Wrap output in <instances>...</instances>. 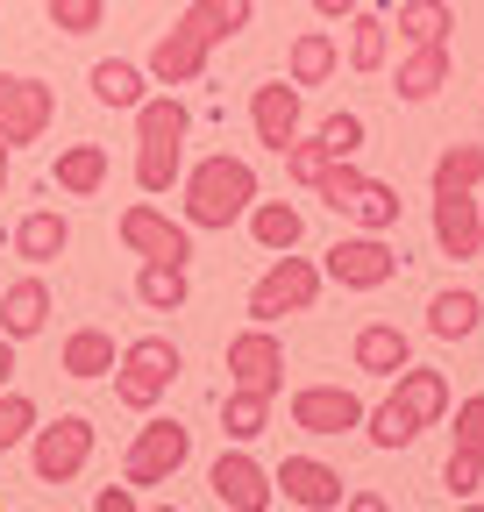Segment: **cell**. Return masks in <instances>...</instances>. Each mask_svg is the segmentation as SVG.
Segmentation results:
<instances>
[{
  "mask_svg": "<svg viewBox=\"0 0 484 512\" xmlns=\"http://www.w3.org/2000/svg\"><path fill=\"white\" fill-rule=\"evenodd\" d=\"M385 57H392V22L378 8H356L349 15V72H385Z\"/></svg>",
  "mask_w": 484,
  "mask_h": 512,
  "instance_id": "27",
  "label": "cell"
},
{
  "mask_svg": "<svg viewBox=\"0 0 484 512\" xmlns=\"http://www.w3.org/2000/svg\"><path fill=\"white\" fill-rule=\"evenodd\" d=\"M8 377H15V342L0 335V392H8Z\"/></svg>",
  "mask_w": 484,
  "mask_h": 512,
  "instance_id": "45",
  "label": "cell"
},
{
  "mask_svg": "<svg viewBox=\"0 0 484 512\" xmlns=\"http://www.w3.org/2000/svg\"><path fill=\"white\" fill-rule=\"evenodd\" d=\"M335 64H342V43L328 29H299L292 36V57H285V79L307 93V86H328L335 79Z\"/></svg>",
  "mask_w": 484,
  "mask_h": 512,
  "instance_id": "24",
  "label": "cell"
},
{
  "mask_svg": "<svg viewBox=\"0 0 484 512\" xmlns=\"http://www.w3.org/2000/svg\"><path fill=\"white\" fill-rule=\"evenodd\" d=\"M342 512H392V498H385V491H349Z\"/></svg>",
  "mask_w": 484,
  "mask_h": 512,
  "instance_id": "43",
  "label": "cell"
},
{
  "mask_svg": "<svg viewBox=\"0 0 484 512\" xmlns=\"http://www.w3.org/2000/svg\"><path fill=\"white\" fill-rule=\"evenodd\" d=\"M186 136H193V107L178 93H150L136 107V192H171L186 178Z\"/></svg>",
  "mask_w": 484,
  "mask_h": 512,
  "instance_id": "2",
  "label": "cell"
},
{
  "mask_svg": "<svg viewBox=\"0 0 484 512\" xmlns=\"http://www.w3.org/2000/svg\"><path fill=\"white\" fill-rule=\"evenodd\" d=\"M250 22H257V0H193V8L150 43V57H143L150 86H193V79H207V57L228 36H242Z\"/></svg>",
  "mask_w": 484,
  "mask_h": 512,
  "instance_id": "1",
  "label": "cell"
},
{
  "mask_svg": "<svg viewBox=\"0 0 484 512\" xmlns=\"http://www.w3.org/2000/svg\"><path fill=\"white\" fill-rule=\"evenodd\" d=\"M328 164H335V157H328V150H321L314 136H299V143L285 150V178H299V185H307V192L321 185V171H328Z\"/></svg>",
  "mask_w": 484,
  "mask_h": 512,
  "instance_id": "39",
  "label": "cell"
},
{
  "mask_svg": "<svg viewBox=\"0 0 484 512\" xmlns=\"http://www.w3.org/2000/svg\"><path fill=\"white\" fill-rule=\"evenodd\" d=\"M299 114H307V93H299L292 79H264V86L250 93V128H257V143H264L271 157H285V150L299 143Z\"/></svg>",
  "mask_w": 484,
  "mask_h": 512,
  "instance_id": "14",
  "label": "cell"
},
{
  "mask_svg": "<svg viewBox=\"0 0 484 512\" xmlns=\"http://www.w3.org/2000/svg\"><path fill=\"white\" fill-rule=\"evenodd\" d=\"M136 299H143L150 313H186V299H193L186 264H143V271H136Z\"/></svg>",
  "mask_w": 484,
  "mask_h": 512,
  "instance_id": "30",
  "label": "cell"
},
{
  "mask_svg": "<svg viewBox=\"0 0 484 512\" xmlns=\"http://www.w3.org/2000/svg\"><path fill=\"white\" fill-rule=\"evenodd\" d=\"M264 427H271V399H257V392H235V384H228V399H221V434L250 448Z\"/></svg>",
  "mask_w": 484,
  "mask_h": 512,
  "instance_id": "32",
  "label": "cell"
},
{
  "mask_svg": "<svg viewBox=\"0 0 484 512\" xmlns=\"http://www.w3.org/2000/svg\"><path fill=\"white\" fill-rule=\"evenodd\" d=\"M435 249L470 264L484 256V200L477 192H435Z\"/></svg>",
  "mask_w": 484,
  "mask_h": 512,
  "instance_id": "16",
  "label": "cell"
},
{
  "mask_svg": "<svg viewBox=\"0 0 484 512\" xmlns=\"http://www.w3.org/2000/svg\"><path fill=\"white\" fill-rule=\"evenodd\" d=\"M36 427H43V413H36L29 392H0V456H8V448H22Z\"/></svg>",
  "mask_w": 484,
  "mask_h": 512,
  "instance_id": "35",
  "label": "cell"
},
{
  "mask_svg": "<svg viewBox=\"0 0 484 512\" xmlns=\"http://www.w3.org/2000/svg\"><path fill=\"white\" fill-rule=\"evenodd\" d=\"M484 185V143H449L435 157V192H477Z\"/></svg>",
  "mask_w": 484,
  "mask_h": 512,
  "instance_id": "33",
  "label": "cell"
},
{
  "mask_svg": "<svg viewBox=\"0 0 484 512\" xmlns=\"http://www.w3.org/2000/svg\"><path fill=\"white\" fill-rule=\"evenodd\" d=\"M57 121V86L29 79V72H0V143L22 150V143H43Z\"/></svg>",
  "mask_w": 484,
  "mask_h": 512,
  "instance_id": "9",
  "label": "cell"
},
{
  "mask_svg": "<svg viewBox=\"0 0 484 512\" xmlns=\"http://www.w3.org/2000/svg\"><path fill=\"white\" fill-rule=\"evenodd\" d=\"M93 448H100V427L86 413H57L29 434V470H36V484H72L93 463Z\"/></svg>",
  "mask_w": 484,
  "mask_h": 512,
  "instance_id": "6",
  "label": "cell"
},
{
  "mask_svg": "<svg viewBox=\"0 0 484 512\" xmlns=\"http://www.w3.org/2000/svg\"><path fill=\"white\" fill-rule=\"evenodd\" d=\"M178 370H186V356H178L171 335H136L129 349H121V363H114V399L129 413H157V399L171 392Z\"/></svg>",
  "mask_w": 484,
  "mask_h": 512,
  "instance_id": "4",
  "label": "cell"
},
{
  "mask_svg": "<svg viewBox=\"0 0 484 512\" xmlns=\"http://www.w3.org/2000/svg\"><path fill=\"white\" fill-rule=\"evenodd\" d=\"M442 484H449L456 498H477V484H484V456H456V448H449V463H442Z\"/></svg>",
  "mask_w": 484,
  "mask_h": 512,
  "instance_id": "41",
  "label": "cell"
},
{
  "mask_svg": "<svg viewBox=\"0 0 484 512\" xmlns=\"http://www.w3.org/2000/svg\"><path fill=\"white\" fill-rule=\"evenodd\" d=\"M314 143H321L335 164H342V157H356V150H363V114H349V107H342V114H328V121L314 128Z\"/></svg>",
  "mask_w": 484,
  "mask_h": 512,
  "instance_id": "37",
  "label": "cell"
},
{
  "mask_svg": "<svg viewBox=\"0 0 484 512\" xmlns=\"http://www.w3.org/2000/svg\"><path fill=\"white\" fill-rule=\"evenodd\" d=\"M65 249H72V221L57 214V207H36V214H22V221H15V256H22L29 271L57 264Z\"/></svg>",
  "mask_w": 484,
  "mask_h": 512,
  "instance_id": "19",
  "label": "cell"
},
{
  "mask_svg": "<svg viewBox=\"0 0 484 512\" xmlns=\"http://www.w3.org/2000/svg\"><path fill=\"white\" fill-rule=\"evenodd\" d=\"M228 384L257 392V399H278L285 392V342L271 328H257V320L242 335H228Z\"/></svg>",
  "mask_w": 484,
  "mask_h": 512,
  "instance_id": "11",
  "label": "cell"
},
{
  "mask_svg": "<svg viewBox=\"0 0 484 512\" xmlns=\"http://www.w3.org/2000/svg\"><path fill=\"white\" fill-rule=\"evenodd\" d=\"M477 320H484V299L463 292V285H449V292L428 299V335H435V342H463V335H477Z\"/></svg>",
  "mask_w": 484,
  "mask_h": 512,
  "instance_id": "28",
  "label": "cell"
},
{
  "mask_svg": "<svg viewBox=\"0 0 484 512\" xmlns=\"http://www.w3.org/2000/svg\"><path fill=\"white\" fill-rule=\"evenodd\" d=\"M328 285H342V292H378V285H392L399 278V249L385 242V235H342L335 249H328Z\"/></svg>",
  "mask_w": 484,
  "mask_h": 512,
  "instance_id": "10",
  "label": "cell"
},
{
  "mask_svg": "<svg viewBox=\"0 0 484 512\" xmlns=\"http://www.w3.org/2000/svg\"><path fill=\"white\" fill-rule=\"evenodd\" d=\"M86 86H93L100 107H121V114H136V107L150 100V72H143V64H129V57H100L93 72H86Z\"/></svg>",
  "mask_w": 484,
  "mask_h": 512,
  "instance_id": "22",
  "label": "cell"
},
{
  "mask_svg": "<svg viewBox=\"0 0 484 512\" xmlns=\"http://www.w3.org/2000/svg\"><path fill=\"white\" fill-rule=\"evenodd\" d=\"M399 43L413 50V43H449V29H456V8L449 0H399Z\"/></svg>",
  "mask_w": 484,
  "mask_h": 512,
  "instance_id": "29",
  "label": "cell"
},
{
  "mask_svg": "<svg viewBox=\"0 0 484 512\" xmlns=\"http://www.w3.org/2000/svg\"><path fill=\"white\" fill-rule=\"evenodd\" d=\"M399 185H385V178H363V192L349 200V221L363 228V235H385V228H399Z\"/></svg>",
  "mask_w": 484,
  "mask_h": 512,
  "instance_id": "31",
  "label": "cell"
},
{
  "mask_svg": "<svg viewBox=\"0 0 484 512\" xmlns=\"http://www.w3.org/2000/svg\"><path fill=\"white\" fill-rule=\"evenodd\" d=\"M50 328V285L29 271V278H15L8 292H0V335L8 342H29V335H43Z\"/></svg>",
  "mask_w": 484,
  "mask_h": 512,
  "instance_id": "18",
  "label": "cell"
},
{
  "mask_svg": "<svg viewBox=\"0 0 484 512\" xmlns=\"http://www.w3.org/2000/svg\"><path fill=\"white\" fill-rule=\"evenodd\" d=\"M257 200H264L257 164H250V157L214 150V157H200V164L186 171V214H178V221H186L193 235H200V228H235Z\"/></svg>",
  "mask_w": 484,
  "mask_h": 512,
  "instance_id": "3",
  "label": "cell"
},
{
  "mask_svg": "<svg viewBox=\"0 0 484 512\" xmlns=\"http://www.w3.org/2000/svg\"><path fill=\"white\" fill-rule=\"evenodd\" d=\"M363 0H314V15H328V22H342V15H356Z\"/></svg>",
  "mask_w": 484,
  "mask_h": 512,
  "instance_id": "44",
  "label": "cell"
},
{
  "mask_svg": "<svg viewBox=\"0 0 484 512\" xmlns=\"http://www.w3.org/2000/svg\"><path fill=\"white\" fill-rule=\"evenodd\" d=\"M50 185L65 192V200H93V192L107 185V150H100V143H65V150H57Z\"/></svg>",
  "mask_w": 484,
  "mask_h": 512,
  "instance_id": "25",
  "label": "cell"
},
{
  "mask_svg": "<svg viewBox=\"0 0 484 512\" xmlns=\"http://www.w3.org/2000/svg\"><path fill=\"white\" fill-rule=\"evenodd\" d=\"M114 235H121V249H129L136 264H193V228H186V221H171V214L150 207V200L121 207Z\"/></svg>",
  "mask_w": 484,
  "mask_h": 512,
  "instance_id": "8",
  "label": "cell"
},
{
  "mask_svg": "<svg viewBox=\"0 0 484 512\" xmlns=\"http://www.w3.org/2000/svg\"><path fill=\"white\" fill-rule=\"evenodd\" d=\"M114 363H121V349H114V335H107V328H72V335H65V349H57V370L79 377V384L114 377Z\"/></svg>",
  "mask_w": 484,
  "mask_h": 512,
  "instance_id": "23",
  "label": "cell"
},
{
  "mask_svg": "<svg viewBox=\"0 0 484 512\" xmlns=\"http://www.w3.org/2000/svg\"><path fill=\"white\" fill-rule=\"evenodd\" d=\"M271 484L285 491V505H299V512H342V470L335 463H321V456H285L278 470H271Z\"/></svg>",
  "mask_w": 484,
  "mask_h": 512,
  "instance_id": "15",
  "label": "cell"
},
{
  "mask_svg": "<svg viewBox=\"0 0 484 512\" xmlns=\"http://www.w3.org/2000/svg\"><path fill=\"white\" fill-rule=\"evenodd\" d=\"M43 15L57 36H93L107 22V0H43Z\"/></svg>",
  "mask_w": 484,
  "mask_h": 512,
  "instance_id": "36",
  "label": "cell"
},
{
  "mask_svg": "<svg viewBox=\"0 0 484 512\" xmlns=\"http://www.w3.org/2000/svg\"><path fill=\"white\" fill-rule=\"evenodd\" d=\"M186 463H193V427H178V420H143V434L129 441V456H121V484L157 491V484H171Z\"/></svg>",
  "mask_w": 484,
  "mask_h": 512,
  "instance_id": "7",
  "label": "cell"
},
{
  "mask_svg": "<svg viewBox=\"0 0 484 512\" xmlns=\"http://www.w3.org/2000/svg\"><path fill=\"white\" fill-rule=\"evenodd\" d=\"M207 491L228 505V512H271V498H278V484H271V470L250 456V448H221V456L207 463Z\"/></svg>",
  "mask_w": 484,
  "mask_h": 512,
  "instance_id": "12",
  "label": "cell"
},
{
  "mask_svg": "<svg viewBox=\"0 0 484 512\" xmlns=\"http://www.w3.org/2000/svg\"><path fill=\"white\" fill-rule=\"evenodd\" d=\"M93 512H143L136 505V484H100L93 491Z\"/></svg>",
  "mask_w": 484,
  "mask_h": 512,
  "instance_id": "42",
  "label": "cell"
},
{
  "mask_svg": "<svg viewBox=\"0 0 484 512\" xmlns=\"http://www.w3.org/2000/svg\"><path fill=\"white\" fill-rule=\"evenodd\" d=\"M349 356H356L363 377H399L413 363V342H406V328H392V320H363L356 342H349Z\"/></svg>",
  "mask_w": 484,
  "mask_h": 512,
  "instance_id": "17",
  "label": "cell"
},
{
  "mask_svg": "<svg viewBox=\"0 0 484 512\" xmlns=\"http://www.w3.org/2000/svg\"><path fill=\"white\" fill-rule=\"evenodd\" d=\"M321 285H328V271L314 264V256H278V264L250 285V320L257 328H278L285 313H314V299H321Z\"/></svg>",
  "mask_w": 484,
  "mask_h": 512,
  "instance_id": "5",
  "label": "cell"
},
{
  "mask_svg": "<svg viewBox=\"0 0 484 512\" xmlns=\"http://www.w3.org/2000/svg\"><path fill=\"white\" fill-rule=\"evenodd\" d=\"M250 235H257V249H271V256H285V249H299V235H307V214H299L292 200H257L250 214Z\"/></svg>",
  "mask_w": 484,
  "mask_h": 512,
  "instance_id": "26",
  "label": "cell"
},
{
  "mask_svg": "<svg viewBox=\"0 0 484 512\" xmlns=\"http://www.w3.org/2000/svg\"><path fill=\"white\" fill-rule=\"evenodd\" d=\"M463 512H484V498H470V505H463Z\"/></svg>",
  "mask_w": 484,
  "mask_h": 512,
  "instance_id": "47",
  "label": "cell"
},
{
  "mask_svg": "<svg viewBox=\"0 0 484 512\" xmlns=\"http://www.w3.org/2000/svg\"><path fill=\"white\" fill-rule=\"evenodd\" d=\"M150 512H178V505H150Z\"/></svg>",
  "mask_w": 484,
  "mask_h": 512,
  "instance_id": "48",
  "label": "cell"
},
{
  "mask_svg": "<svg viewBox=\"0 0 484 512\" xmlns=\"http://www.w3.org/2000/svg\"><path fill=\"white\" fill-rule=\"evenodd\" d=\"M8 171H15V150H8V143H0V192H8Z\"/></svg>",
  "mask_w": 484,
  "mask_h": 512,
  "instance_id": "46",
  "label": "cell"
},
{
  "mask_svg": "<svg viewBox=\"0 0 484 512\" xmlns=\"http://www.w3.org/2000/svg\"><path fill=\"white\" fill-rule=\"evenodd\" d=\"M456 456H484V392L456 406Z\"/></svg>",
  "mask_w": 484,
  "mask_h": 512,
  "instance_id": "40",
  "label": "cell"
},
{
  "mask_svg": "<svg viewBox=\"0 0 484 512\" xmlns=\"http://www.w3.org/2000/svg\"><path fill=\"white\" fill-rule=\"evenodd\" d=\"M285 413H292V427H299V434H321V441H335V434L363 427V413H371V406H363V399L349 392V384H299Z\"/></svg>",
  "mask_w": 484,
  "mask_h": 512,
  "instance_id": "13",
  "label": "cell"
},
{
  "mask_svg": "<svg viewBox=\"0 0 484 512\" xmlns=\"http://www.w3.org/2000/svg\"><path fill=\"white\" fill-rule=\"evenodd\" d=\"M392 399H399L420 427H435V420H449V377L428 370V363H406V370L392 377Z\"/></svg>",
  "mask_w": 484,
  "mask_h": 512,
  "instance_id": "21",
  "label": "cell"
},
{
  "mask_svg": "<svg viewBox=\"0 0 484 512\" xmlns=\"http://www.w3.org/2000/svg\"><path fill=\"white\" fill-rule=\"evenodd\" d=\"M449 72H456V57H449V43H413V50L399 57V86H392V93L420 107V100H435V93L449 86Z\"/></svg>",
  "mask_w": 484,
  "mask_h": 512,
  "instance_id": "20",
  "label": "cell"
},
{
  "mask_svg": "<svg viewBox=\"0 0 484 512\" xmlns=\"http://www.w3.org/2000/svg\"><path fill=\"white\" fill-rule=\"evenodd\" d=\"M363 178H371V171H356V157H342V164H328L321 171V207H335V214H349V200H356V192H363Z\"/></svg>",
  "mask_w": 484,
  "mask_h": 512,
  "instance_id": "38",
  "label": "cell"
},
{
  "mask_svg": "<svg viewBox=\"0 0 484 512\" xmlns=\"http://www.w3.org/2000/svg\"><path fill=\"white\" fill-rule=\"evenodd\" d=\"M363 434H371L378 448H406V441H420V434H428V427H420L399 399H378L371 413H363Z\"/></svg>",
  "mask_w": 484,
  "mask_h": 512,
  "instance_id": "34",
  "label": "cell"
}]
</instances>
